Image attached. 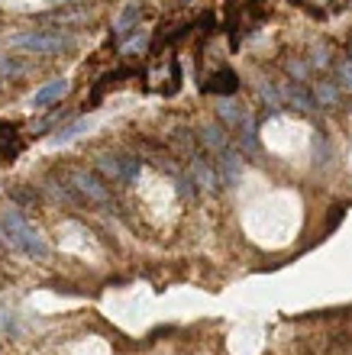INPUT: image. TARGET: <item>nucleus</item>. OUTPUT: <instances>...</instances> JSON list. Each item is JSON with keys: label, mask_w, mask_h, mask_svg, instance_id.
Here are the masks:
<instances>
[{"label": "nucleus", "mask_w": 352, "mask_h": 355, "mask_svg": "<svg viewBox=\"0 0 352 355\" xmlns=\"http://www.w3.org/2000/svg\"><path fill=\"white\" fill-rule=\"evenodd\" d=\"M65 94H68V81L65 78H56V81H49V85H42L33 94V107H36V110H46V107L62 101Z\"/></svg>", "instance_id": "obj_8"}, {"label": "nucleus", "mask_w": 352, "mask_h": 355, "mask_svg": "<svg viewBox=\"0 0 352 355\" xmlns=\"http://www.w3.org/2000/svg\"><path fill=\"white\" fill-rule=\"evenodd\" d=\"M285 68H287V75H291V81H304L307 78V65L301 62V58H287Z\"/></svg>", "instance_id": "obj_18"}, {"label": "nucleus", "mask_w": 352, "mask_h": 355, "mask_svg": "<svg viewBox=\"0 0 352 355\" xmlns=\"http://www.w3.org/2000/svg\"><path fill=\"white\" fill-rule=\"evenodd\" d=\"M94 165L103 175V181H110V184H133L142 171L140 155H126V152H97Z\"/></svg>", "instance_id": "obj_3"}, {"label": "nucleus", "mask_w": 352, "mask_h": 355, "mask_svg": "<svg viewBox=\"0 0 352 355\" xmlns=\"http://www.w3.org/2000/svg\"><path fill=\"white\" fill-rule=\"evenodd\" d=\"M340 87H336V81H330V78H320V81H314V103L317 107H340Z\"/></svg>", "instance_id": "obj_11"}, {"label": "nucleus", "mask_w": 352, "mask_h": 355, "mask_svg": "<svg viewBox=\"0 0 352 355\" xmlns=\"http://www.w3.org/2000/svg\"><path fill=\"white\" fill-rule=\"evenodd\" d=\"M23 152V136L13 123L0 120V159H17Z\"/></svg>", "instance_id": "obj_10"}, {"label": "nucleus", "mask_w": 352, "mask_h": 355, "mask_svg": "<svg viewBox=\"0 0 352 355\" xmlns=\"http://www.w3.org/2000/svg\"><path fill=\"white\" fill-rule=\"evenodd\" d=\"M240 168H242V159L233 149H226V152L217 155V175H220V184H226V187L236 184V181H240Z\"/></svg>", "instance_id": "obj_9"}, {"label": "nucleus", "mask_w": 352, "mask_h": 355, "mask_svg": "<svg viewBox=\"0 0 352 355\" xmlns=\"http://www.w3.org/2000/svg\"><path fill=\"white\" fill-rule=\"evenodd\" d=\"M140 17H142V7H140V3H130V7H126L120 17H117V23H113V36L123 39L133 26H136V23H140Z\"/></svg>", "instance_id": "obj_13"}, {"label": "nucleus", "mask_w": 352, "mask_h": 355, "mask_svg": "<svg viewBox=\"0 0 352 355\" xmlns=\"http://www.w3.org/2000/svg\"><path fill=\"white\" fill-rule=\"evenodd\" d=\"M65 116H68V113H62V110H58V113H49V116H42V120L33 123V130H29V132H33V136H42V132H49L58 120H65Z\"/></svg>", "instance_id": "obj_17"}, {"label": "nucleus", "mask_w": 352, "mask_h": 355, "mask_svg": "<svg viewBox=\"0 0 352 355\" xmlns=\"http://www.w3.org/2000/svg\"><path fill=\"white\" fill-rule=\"evenodd\" d=\"M278 91H281V103H287V107H294V110H301V113L317 110L314 94L307 91V87L301 85V81H285V85H281Z\"/></svg>", "instance_id": "obj_6"}, {"label": "nucleus", "mask_w": 352, "mask_h": 355, "mask_svg": "<svg viewBox=\"0 0 352 355\" xmlns=\"http://www.w3.org/2000/svg\"><path fill=\"white\" fill-rule=\"evenodd\" d=\"M62 184H65L68 197H72V204H87V207H97L103 214H110L113 210V194L107 181L97 178L94 171L87 168H68L65 178H62Z\"/></svg>", "instance_id": "obj_1"}, {"label": "nucleus", "mask_w": 352, "mask_h": 355, "mask_svg": "<svg viewBox=\"0 0 352 355\" xmlns=\"http://www.w3.org/2000/svg\"><path fill=\"white\" fill-rule=\"evenodd\" d=\"M187 175H191V181H194L201 191H207V194H213V191L220 187L217 165H213L207 155H197V152H191V155H187Z\"/></svg>", "instance_id": "obj_5"}, {"label": "nucleus", "mask_w": 352, "mask_h": 355, "mask_svg": "<svg viewBox=\"0 0 352 355\" xmlns=\"http://www.w3.org/2000/svg\"><path fill=\"white\" fill-rule=\"evenodd\" d=\"M87 126H91V120H78V123H72V126H65V130H58L56 136H52V142H56V146H62V142H72L74 136H81V132L87 130Z\"/></svg>", "instance_id": "obj_16"}, {"label": "nucleus", "mask_w": 352, "mask_h": 355, "mask_svg": "<svg viewBox=\"0 0 352 355\" xmlns=\"http://www.w3.org/2000/svg\"><path fill=\"white\" fill-rule=\"evenodd\" d=\"M333 71H336V87L340 91H346V94H352V58H340L333 65Z\"/></svg>", "instance_id": "obj_15"}, {"label": "nucleus", "mask_w": 352, "mask_h": 355, "mask_svg": "<svg viewBox=\"0 0 352 355\" xmlns=\"http://www.w3.org/2000/svg\"><path fill=\"white\" fill-rule=\"evenodd\" d=\"M10 46L23 49L29 55H58L72 49V39L62 36V33H42V29H29V33H17L10 36Z\"/></svg>", "instance_id": "obj_4"}, {"label": "nucleus", "mask_w": 352, "mask_h": 355, "mask_svg": "<svg viewBox=\"0 0 352 355\" xmlns=\"http://www.w3.org/2000/svg\"><path fill=\"white\" fill-rule=\"evenodd\" d=\"M146 42H149V36H146V33H136V36H133L130 42H123V55H133V52H142V49H146Z\"/></svg>", "instance_id": "obj_20"}, {"label": "nucleus", "mask_w": 352, "mask_h": 355, "mask_svg": "<svg viewBox=\"0 0 352 355\" xmlns=\"http://www.w3.org/2000/svg\"><path fill=\"white\" fill-rule=\"evenodd\" d=\"M310 65H314V68H326V65H330V49H326V46H314V49H310Z\"/></svg>", "instance_id": "obj_19"}, {"label": "nucleus", "mask_w": 352, "mask_h": 355, "mask_svg": "<svg viewBox=\"0 0 352 355\" xmlns=\"http://www.w3.org/2000/svg\"><path fill=\"white\" fill-rule=\"evenodd\" d=\"M0 236H3L13 249L29 255V259H49V245H46V239H42V233H39L19 210H13V207L0 214Z\"/></svg>", "instance_id": "obj_2"}, {"label": "nucleus", "mask_w": 352, "mask_h": 355, "mask_svg": "<svg viewBox=\"0 0 352 355\" xmlns=\"http://www.w3.org/2000/svg\"><path fill=\"white\" fill-rule=\"evenodd\" d=\"M210 94H236V87H240V78H236V71H230V68H223V71H217V75L210 78V85H204Z\"/></svg>", "instance_id": "obj_12"}, {"label": "nucleus", "mask_w": 352, "mask_h": 355, "mask_svg": "<svg viewBox=\"0 0 352 355\" xmlns=\"http://www.w3.org/2000/svg\"><path fill=\"white\" fill-rule=\"evenodd\" d=\"M346 52H349V55H346V58H352V36L346 39Z\"/></svg>", "instance_id": "obj_21"}, {"label": "nucleus", "mask_w": 352, "mask_h": 355, "mask_svg": "<svg viewBox=\"0 0 352 355\" xmlns=\"http://www.w3.org/2000/svg\"><path fill=\"white\" fill-rule=\"evenodd\" d=\"M197 139H201V146H204L207 155H220V152L230 149L226 130H223V126H217V123H207V126H201V132H197Z\"/></svg>", "instance_id": "obj_7"}, {"label": "nucleus", "mask_w": 352, "mask_h": 355, "mask_svg": "<svg viewBox=\"0 0 352 355\" xmlns=\"http://www.w3.org/2000/svg\"><path fill=\"white\" fill-rule=\"evenodd\" d=\"M259 97H262V103H265L271 113H278L281 107H285V103H281V91L271 85V81H259Z\"/></svg>", "instance_id": "obj_14"}]
</instances>
